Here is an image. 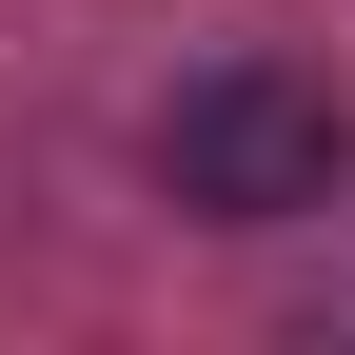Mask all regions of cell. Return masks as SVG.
Listing matches in <instances>:
<instances>
[{
  "label": "cell",
  "mask_w": 355,
  "mask_h": 355,
  "mask_svg": "<svg viewBox=\"0 0 355 355\" xmlns=\"http://www.w3.org/2000/svg\"><path fill=\"white\" fill-rule=\"evenodd\" d=\"M355 178V99L316 60H198L158 99V198L178 217H316Z\"/></svg>",
  "instance_id": "obj_1"
}]
</instances>
